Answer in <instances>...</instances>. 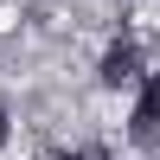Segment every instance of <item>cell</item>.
<instances>
[{
    "label": "cell",
    "mask_w": 160,
    "mask_h": 160,
    "mask_svg": "<svg viewBox=\"0 0 160 160\" xmlns=\"http://www.w3.org/2000/svg\"><path fill=\"white\" fill-rule=\"evenodd\" d=\"M77 160H109V148H77Z\"/></svg>",
    "instance_id": "3957f363"
},
{
    "label": "cell",
    "mask_w": 160,
    "mask_h": 160,
    "mask_svg": "<svg viewBox=\"0 0 160 160\" xmlns=\"http://www.w3.org/2000/svg\"><path fill=\"white\" fill-rule=\"evenodd\" d=\"M128 141L135 148H160V71L141 77V96H135V115H128Z\"/></svg>",
    "instance_id": "6da1fadb"
},
{
    "label": "cell",
    "mask_w": 160,
    "mask_h": 160,
    "mask_svg": "<svg viewBox=\"0 0 160 160\" xmlns=\"http://www.w3.org/2000/svg\"><path fill=\"white\" fill-rule=\"evenodd\" d=\"M96 77H102L109 90H122V83H141V77H148V71H141V45H135V38H115V45L102 51Z\"/></svg>",
    "instance_id": "7a4b0ae2"
},
{
    "label": "cell",
    "mask_w": 160,
    "mask_h": 160,
    "mask_svg": "<svg viewBox=\"0 0 160 160\" xmlns=\"http://www.w3.org/2000/svg\"><path fill=\"white\" fill-rule=\"evenodd\" d=\"M7 135H13V115H7V109H0V148H7Z\"/></svg>",
    "instance_id": "277c9868"
},
{
    "label": "cell",
    "mask_w": 160,
    "mask_h": 160,
    "mask_svg": "<svg viewBox=\"0 0 160 160\" xmlns=\"http://www.w3.org/2000/svg\"><path fill=\"white\" fill-rule=\"evenodd\" d=\"M38 160H77V154H64V148H45V154H38Z\"/></svg>",
    "instance_id": "5b68a950"
}]
</instances>
